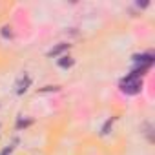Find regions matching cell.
<instances>
[{
    "mask_svg": "<svg viewBox=\"0 0 155 155\" xmlns=\"http://www.w3.org/2000/svg\"><path fill=\"white\" fill-rule=\"evenodd\" d=\"M71 64H73V60H71L69 57H62V58L58 60V66H60V68H69Z\"/></svg>",
    "mask_w": 155,
    "mask_h": 155,
    "instance_id": "3",
    "label": "cell"
},
{
    "mask_svg": "<svg viewBox=\"0 0 155 155\" xmlns=\"http://www.w3.org/2000/svg\"><path fill=\"white\" fill-rule=\"evenodd\" d=\"M29 124H31V120H18L17 128H22V126H29Z\"/></svg>",
    "mask_w": 155,
    "mask_h": 155,
    "instance_id": "7",
    "label": "cell"
},
{
    "mask_svg": "<svg viewBox=\"0 0 155 155\" xmlns=\"http://www.w3.org/2000/svg\"><path fill=\"white\" fill-rule=\"evenodd\" d=\"M28 86H29V77H26V79H24V82L18 86V90H17V93H24L26 90H28Z\"/></svg>",
    "mask_w": 155,
    "mask_h": 155,
    "instance_id": "4",
    "label": "cell"
},
{
    "mask_svg": "<svg viewBox=\"0 0 155 155\" xmlns=\"http://www.w3.org/2000/svg\"><path fill=\"white\" fill-rule=\"evenodd\" d=\"M13 150H15V146H13V144H9V146H6V148H4L2 151H0V155H9V153H11Z\"/></svg>",
    "mask_w": 155,
    "mask_h": 155,
    "instance_id": "6",
    "label": "cell"
},
{
    "mask_svg": "<svg viewBox=\"0 0 155 155\" xmlns=\"http://www.w3.org/2000/svg\"><path fill=\"white\" fill-rule=\"evenodd\" d=\"M68 48H69V44H58V46H57V48H53L48 55H49V57H57V55H60L62 51H66Z\"/></svg>",
    "mask_w": 155,
    "mask_h": 155,
    "instance_id": "2",
    "label": "cell"
},
{
    "mask_svg": "<svg viewBox=\"0 0 155 155\" xmlns=\"http://www.w3.org/2000/svg\"><path fill=\"white\" fill-rule=\"evenodd\" d=\"M120 90L128 95H135L142 90V81L140 79H131V77H126V79L120 82Z\"/></svg>",
    "mask_w": 155,
    "mask_h": 155,
    "instance_id": "1",
    "label": "cell"
},
{
    "mask_svg": "<svg viewBox=\"0 0 155 155\" xmlns=\"http://www.w3.org/2000/svg\"><path fill=\"white\" fill-rule=\"evenodd\" d=\"M111 124H113V117L106 120V124H104V128H102V135H106V133H108V130H110V126H111Z\"/></svg>",
    "mask_w": 155,
    "mask_h": 155,
    "instance_id": "5",
    "label": "cell"
},
{
    "mask_svg": "<svg viewBox=\"0 0 155 155\" xmlns=\"http://www.w3.org/2000/svg\"><path fill=\"white\" fill-rule=\"evenodd\" d=\"M8 29H9V28H4V31H2L4 37H11V31H8Z\"/></svg>",
    "mask_w": 155,
    "mask_h": 155,
    "instance_id": "8",
    "label": "cell"
}]
</instances>
